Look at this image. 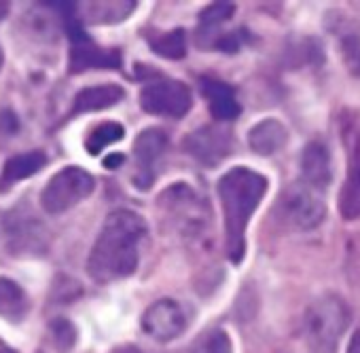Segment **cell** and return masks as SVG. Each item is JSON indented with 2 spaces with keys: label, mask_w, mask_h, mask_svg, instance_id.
<instances>
[{
  "label": "cell",
  "mask_w": 360,
  "mask_h": 353,
  "mask_svg": "<svg viewBox=\"0 0 360 353\" xmlns=\"http://www.w3.org/2000/svg\"><path fill=\"white\" fill-rule=\"evenodd\" d=\"M146 239L144 220L129 212H112L87 258V273L98 284H110L123 277H129L140 262V248Z\"/></svg>",
  "instance_id": "6da1fadb"
},
{
  "label": "cell",
  "mask_w": 360,
  "mask_h": 353,
  "mask_svg": "<svg viewBox=\"0 0 360 353\" xmlns=\"http://www.w3.org/2000/svg\"><path fill=\"white\" fill-rule=\"evenodd\" d=\"M267 193V178L248 167H233L219 180V199L225 214V246L233 265L244 260L246 227Z\"/></svg>",
  "instance_id": "7a4b0ae2"
},
{
  "label": "cell",
  "mask_w": 360,
  "mask_h": 353,
  "mask_svg": "<svg viewBox=\"0 0 360 353\" xmlns=\"http://www.w3.org/2000/svg\"><path fill=\"white\" fill-rule=\"evenodd\" d=\"M347 321L349 313L339 296L324 294L316 298L305 311V336L309 347L318 353H333Z\"/></svg>",
  "instance_id": "3957f363"
},
{
  "label": "cell",
  "mask_w": 360,
  "mask_h": 353,
  "mask_svg": "<svg viewBox=\"0 0 360 353\" xmlns=\"http://www.w3.org/2000/svg\"><path fill=\"white\" fill-rule=\"evenodd\" d=\"M96 189L91 173L81 167H64L47 182L41 193V206L47 214H62L89 197Z\"/></svg>",
  "instance_id": "277c9868"
},
{
  "label": "cell",
  "mask_w": 360,
  "mask_h": 353,
  "mask_svg": "<svg viewBox=\"0 0 360 353\" xmlns=\"http://www.w3.org/2000/svg\"><path fill=\"white\" fill-rule=\"evenodd\" d=\"M280 214L290 227L309 231V229H316L324 220L326 206L320 199L316 189L307 187L305 182H297V185H290L282 193Z\"/></svg>",
  "instance_id": "5b68a950"
},
{
  "label": "cell",
  "mask_w": 360,
  "mask_h": 353,
  "mask_svg": "<svg viewBox=\"0 0 360 353\" xmlns=\"http://www.w3.org/2000/svg\"><path fill=\"white\" fill-rule=\"evenodd\" d=\"M191 91L180 81H153L140 91V106L150 114L180 119L191 110Z\"/></svg>",
  "instance_id": "8992f818"
},
{
  "label": "cell",
  "mask_w": 360,
  "mask_h": 353,
  "mask_svg": "<svg viewBox=\"0 0 360 353\" xmlns=\"http://www.w3.org/2000/svg\"><path fill=\"white\" fill-rule=\"evenodd\" d=\"M68 36L72 39L68 58L70 74H81L87 70H117L121 66V53L117 49H102L94 45L75 22L68 24Z\"/></svg>",
  "instance_id": "52a82bcc"
},
{
  "label": "cell",
  "mask_w": 360,
  "mask_h": 353,
  "mask_svg": "<svg viewBox=\"0 0 360 353\" xmlns=\"http://www.w3.org/2000/svg\"><path fill=\"white\" fill-rule=\"evenodd\" d=\"M185 328H187L185 311L180 309L176 300H169V298L157 300L142 315V330L161 342L174 340L176 336L183 334Z\"/></svg>",
  "instance_id": "ba28073f"
},
{
  "label": "cell",
  "mask_w": 360,
  "mask_h": 353,
  "mask_svg": "<svg viewBox=\"0 0 360 353\" xmlns=\"http://www.w3.org/2000/svg\"><path fill=\"white\" fill-rule=\"evenodd\" d=\"M167 148V135L161 129H144L134 142V156H136V175L134 182L138 189H148L153 182V165L161 159Z\"/></svg>",
  "instance_id": "9c48e42d"
},
{
  "label": "cell",
  "mask_w": 360,
  "mask_h": 353,
  "mask_svg": "<svg viewBox=\"0 0 360 353\" xmlns=\"http://www.w3.org/2000/svg\"><path fill=\"white\" fill-rule=\"evenodd\" d=\"M229 148H231L229 133L214 125L200 127L185 140V150L206 165H217L219 161H223L229 154Z\"/></svg>",
  "instance_id": "30bf717a"
},
{
  "label": "cell",
  "mask_w": 360,
  "mask_h": 353,
  "mask_svg": "<svg viewBox=\"0 0 360 353\" xmlns=\"http://www.w3.org/2000/svg\"><path fill=\"white\" fill-rule=\"evenodd\" d=\"M5 233L9 239V254L28 256L30 252H43V235L45 231L37 222L34 216H18V212L9 214L5 220Z\"/></svg>",
  "instance_id": "8fae6325"
},
{
  "label": "cell",
  "mask_w": 360,
  "mask_h": 353,
  "mask_svg": "<svg viewBox=\"0 0 360 353\" xmlns=\"http://www.w3.org/2000/svg\"><path fill=\"white\" fill-rule=\"evenodd\" d=\"M333 180V167H330V154L324 144L311 142L305 146L301 154V182L307 187L322 191Z\"/></svg>",
  "instance_id": "7c38bea8"
},
{
  "label": "cell",
  "mask_w": 360,
  "mask_h": 353,
  "mask_svg": "<svg viewBox=\"0 0 360 353\" xmlns=\"http://www.w3.org/2000/svg\"><path fill=\"white\" fill-rule=\"evenodd\" d=\"M45 165H47V154L43 150H30L7 159L3 173H0V193H5L20 180L32 178Z\"/></svg>",
  "instance_id": "4fadbf2b"
},
{
  "label": "cell",
  "mask_w": 360,
  "mask_h": 353,
  "mask_svg": "<svg viewBox=\"0 0 360 353\" xmlns=\"http://www.w3.org/2000/svg\"><path fill=\"white\" fill-rule=\"evenodd\" d=\"M202 93L208 100L210 112L217 121H233L240 114V102L236 100L233 89L217 79H204L202 81Z\"/></svg>",
  "instance_id": "5bb4252c"
},
{
  "label": "cell",
  "mask_w": 360,
  "mask_h": 353,
  "mask_svg": "<svg viewBox=\"0 0 360 353\" xmlns=\"http://www.w3.org/2000/svg\"><path fill=\"white\" fill-rule=\"evenodd\" d=\"M125 98V91L119 85H98L87 87L75 95L70 114H83V112H98L106 110L115 104H119Z\"/></svg>",
  "instance_id": "9a60e30c"
},
{
  "label": "cell",
  "mask_w": 360,
  "mask_h": 353,
  "mask_svg": "<svg viewBox=\"0 0 360 353\" xmlns=\"http://www.w3.org/2000/svg\"><path fill=\"white\" fill-rule=\"evenodd\" d=\"M286 140H288V131L276 119H265V121L257 123L248 133V144H250L252 152H257L261 156H269V154L278 152L286 144Z\"/></svg>",
  "instance_id": "2e32d148"
},
{
  "label": "cell",
  "mask_w": 360,
  "mask_h": 353,
  "mask_svg": "<svg viewBox=\"0 0 360 353\" xmlns=\"http://www.w3.org/2000/svg\"><path fill=\"white\" fill-rule=\"evenodd\" d=\"M236 11L233 3H212L200 13V28H198V43L202 47H214L219 41V28L231 20Z\"/></svg>",
  "instance_id": "e0dca14e"
},
{
  "label": "cell",
  "mask_w": 360,
  "mask_h": 353,
  "mask_svg": "<svg viewBox=\"0 0 360 353\" xmlns=\"http://www.w3.org/2000/svg\"><path fill=\"white\" fill-rule=\"evenodd\" d=\"M28 309V300L24 290L7 279V277H0V315H5L9 319H20Z\"/></svg>",
  "instance_id": "ac0fdd59"
},
{
  "label": "cell",
  "mask_w": 360,
  "mask_h": 353,
  "mask_svg": "<svg viewBox=\"0 0 360 353\" xmlns=\"http://www.w3.org/2000/svg\"><path fill=\"white\" fill-rule=\"evenodd\" d=\"M339 214L343 220L360 218V171L349 169L347 180L339 191Z\"/></svg>",
  "instance_id": "d6986e66"
},
{
  "label": "cell",
  "mask_w": 360,
  "mask_h": 353,
  "mask_svg": "<svg viewBox=\"0 0 360 353\" xmlns=\"http://www.w3.org/2000/svg\"><path fill=\"white\" fill-rule=\"evenodd\" d=\"M87 11V22L91 24H112L125 20L134 9L136 3H87L81 5Z\"/></svg>",
  "instance_id": "ffe728a7"
},
{
  "label": "cell",
  "mask_w": 360,
  "mask_h": 353,
  "mask_svg": "<svg viewBox=\"0 0 360 353\" xmlns=\"http://www.w3.org/2000/svg\"><path fill=\"white\" fill-rule=\"evenodd\" d=\"M125 138V129H123V125H119V123H115V121H106V123H100L96 129H91L89 131V135H87V140H85V148H87V152L89 154H100L106 146H110V144H115V142H119V140H123Z\"/></svg>",
  "instance_id": "44dd1931"
},
{
  "label": "cell",
  "mask_w": 360,
  "mask_h": 353,
  "mask_svg": "<svg viewBox=\"0 0 360 353\" xmlns=\"http://www.w3.org/2000/svg\"><path fill=\"white\" fill-rule=\"evenodd\" d=\"M150 47L157 55L165 58V60H180L187 53V36L185 30H172L165 34H159L150 41Z\"/></svg>",
  "instance_id": "7402d4cb"
},
{
  "label": "cell",
  "mask_w": 360,
  "mask_h": 353,
  "mask_svg": "<svg viewBox=\"0 0 360 353\" xmlns=\"http://www.w3.org/2000/svg\"><path fill=\"white\" fill-rule=\"evenodd\" d=\"M191 353H233V347L225 330H208L195 340Z\"/></svg>",
  "instance_id": "603a6c76"
},
{
  "label": "cell",
  "mask_w": 360,
  "mask_h": 353,
  "mask_svg": "<svg viewBox=\"0 0 360 353\" xmlns=\"http://www.w3.org/2000/svg\"><path fill=\"white\" fill-rule=\"evenodd\" d=\"M49 332H51L53 345H56L60 351L72 349V345H75V340H77V330H75V326H72L68 319H64V317L53 319L51 326H49Z\"/></svg>",
  "instance_id": "cb8c5ba5"
},
{
  "label": "cell",
  "mask_w": 360,
  "mask_h": 353,
  "mask_svg": "<svg viewBox=\"0 0 360 353\" xmlns=\"http://www.w3.org/2000/svg\"><path fill=\"white\" fill-rule=\"evenodd\" d=\"M347 353H360V330H356V332H354V336L349 338Z\"/></svg>",
  "instance_id": "d4e9b609"
},
{
  "label": "cell",
  "mask_w": 360,
  "mask_h": 353,
  "mask_svg": "<svg viewBox=\"0 0 360 353\" xmlns=\"http://www.w3.org/2000/svg\"><path fill=\"white\" fill-rule=\"evenodd\" d=\"M121 163H123V154H110V156L104 159V165H106L108 169H115V167H119Z\"/></svg>",
  "instance_id": "484cf974"
},
{
  "label": "cell",
  "mask_w": 360,
  "mask_h": 353,
  "mask_svg": "<svg viewBox=\"0 0 360 353\" xmlns=\"http://www.w3.org/2000/svg\"><path fill=\"white\" fill-rule=\"evenodd\" d=\"M352 169L360 171V133H358V140H356V150H354V163H352Z\"/></svg>",
  "instance_id": "4316f807"
},
{
  "label": "cell",
  "mask_w": 360,
  "mask_h": 353,
  "mask_svg": "<svg viewBox=\"0 0 360 353\" xmlns=\"http://www.w3.org/2000/svg\"><path fill=\"white\" fill-rule=\"evenodd\" d=\"M112 353H142V351H140V349H136V347H129V345H127V347H119V349H115Z\"/></svg>",
  "instance_id": "83f0119b"
},
{
  "label": "cell",
  "mask_w": 360,
  "mask_h": 353,
  "mask_svg": "<svg viewBox=\"0 0 360 353\" xmlns=\"http://www.w3.org/2000/svg\"><path fill=\"white\" fill-rule=\"evenodd\" d=\"M9 13V5L7 3H3V0H0V20H5V15Z\"/></svg>",
  "instance_id": "f1b7e54d"
},
{
  "label": "cell",
  "mask_w": 360,
  "mask_h": 353,
  "mask_svg": "<svg viewBox=\"0 0 360 353\" xmlns=\"http://www.w3.org/2000/svg\"><path fill=\"white\" fill-rule=\"evenodd\" d=\"M356 55H358V60H356V64H358V68H360V51H358Z\"/></svg>",
  "instance_id": "f546056e"
},
{
  "label": "cell",
  "mask_w": 360,
  "mask_h": 353,
  "mask_svg": "<svg viewBox=\"0 0 360 353\" xmlns=\"http://www.w3.org/2000/svg\"><path fill=\"white\" fill-rule=\"evenodd\" d=\"M0 66H3V49H0Z\"/></svg>",
  "instance_id": "4dcf8cb0"
},
{
  "label": "cell",
  "mask_w": 360,
  "mask_h": 353,
  "mask_svg": "<svg viewBox=\"0 0 360 353\" xmlns=\"http://www.w3.org/2000/svg\"><path fill=\"white\" fill-rule=\"evenodd\" d=\"M0 353H15V351H9V349H3V351H0Z\"/></svg>",
  "instance_id": "1f68e13d"
}]
</instances>
